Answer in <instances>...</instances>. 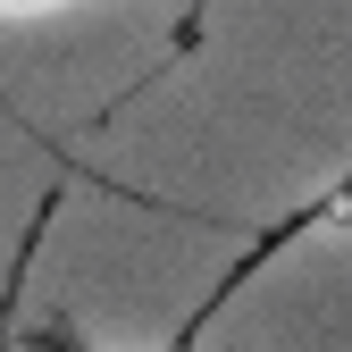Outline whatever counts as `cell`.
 Listing matches in <instances>:
<instances>
[{
  "label": "cell",
  "instance_id": "6da1fadb",
  "mask_svg": "<svg viewBox=\"0 0 352 352\" xmlns=\"http://www.w3.org/2000/svg\"><path fill=\"white\" fill-rule=\"evenodd\" d=\"M336 227H352V176H336V185H327V193H311L302 210H285V218H269V227H260V235H252V243L235 252V269L218 277V285H210V294L193 302L185 319H176V336H168V352H193V344H201V327H210L218 311H227V302H235V294H243V285H252L260 269H269L277 252H294L302 235H336Z\"/></svg>",
  "mask_w": 352,
  "mask_h": 352
},
{
  "label": "cell",
  "instance_id": "7a4b0ae2",
  "mask_svg": "<svg viewBox=\"0 0 352 352\" xmlns=\"http://www.w3.org/2000/svg\"><path fill=\"white\" fill-rule=\"evenodd\" d=\"M17 344H25V352H109V344H93V336H76L67 319H59V327H17Z\"/></svg>",
  "mask_w": 352,
  "mask_h": 352
},
{
  "label": "cell",
  "instance_id": "3957f363",
  "mask_svg": "<svg viewBox=\"0 0 352 352\" xmlns=\"http://www.w3.org/2000/svg\"><path fill=\"white\" fill-rule=\"evenodd\" d=\"M51 9H67V0H0V25H17V17H51Z\"/></svg>",
  "mask_w": 352,
  "mask_h": 352
}]
</instances>
